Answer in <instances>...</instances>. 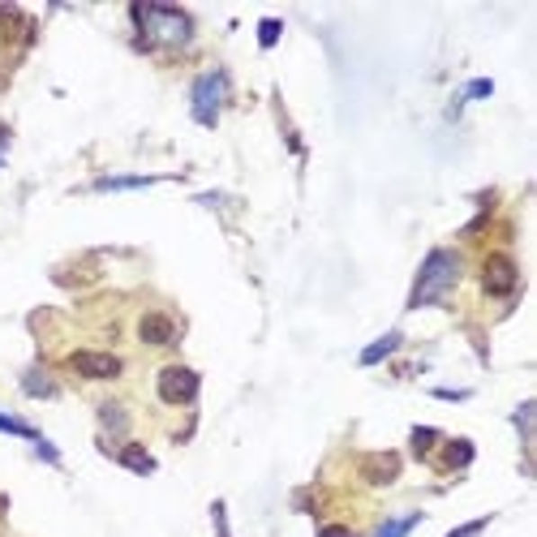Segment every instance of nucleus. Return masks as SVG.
Wrapping results in <instances>:
<instances>
[{"mask_svg":"<svg viewBox=\"0 0 537 537\" xmlns=\"http://www.w3.org/2000/svg\"><path fill=\"white\" fill-rule=\"evenodd\" d=\"M134 26L147 43H159V48H185L193 39V18L185 9H173V4H134Z\"/></svg>","mask_w":537,"mask_h":537,"instance_id":"f257e3e1","label":"nucleus"},{"mask_svg":"<svg viewBox=\"0 0 537 537\" xmlns=\"http://www.w3.org/2000/svg\"><path fill=\"white\" fill-rule=\"evenodd\" d=\"M456 284H461V258H456L452 250H434L422 263V271H417V284H413L408 306L413 309L439 306V301H447V292H452Z\"/></svg>","mask_w":537,"mask_h":537,"instance_id":"f03ea898","label":"nucleus"},{"mask_svg":"<svg viewBox=\"0 0 537 537\" xmlns=\"http://www.w3.org/2000/svg\"><path fill=\"white\" fill-rule=\"evenodd\" d=\"M228 103V74L224 69H207V74L193 77V91H190V108L198 125H215L219 108Z\"/></svg>","mask_w":537,"mask_h":537,"instance_id":"7ed1b4c3","label":"nucleus"},{"mask_svg":"<svg viewBox=\"0 0 537 537\" xmlns=\"http://www.w3.org/2000/svg\"><path fill=\"white\" fill-rule=\"evenodd\" d=\"M69 370H74L77 379L112 383V379H121L125 362H121L116 353H99V348H77V353H69Z\"/></svg>","mask_w":537,"mask_h":537,"instance_id":"20e7f679","label":"nucleus"},{"mask_svg":"<svg viewBox=\"0 0 537 537\" xmlns=\"http://www.w3.org/2000/svg\"><path fill=\"white\" fill-rule=\"evenodd\" d=\"M155 391H159V400L164 404H193L198 396V374H193L190 365H164L159 374H155Z\"/></svg>","mask_w":537,"mask_h":537,"instance_id":"39448f33","label":"nucleus"},{"mask_svg":"<svg viewBox=\"0 0 537 537\" xmlns=\"http://www.w3.org/2000/svg\"><path fill=\"white\" fill-rule=\"evenodd\" d=\"M516 284H520L516 263H512L507 254H490L486 267H481V288H486V297H495V301H499V297H512Z\"/></svg>","mask_w":537,"mask_h":537,"instance_id":"423d86ee","label":"nucleus"},{"mask_svg":"<svg viewBox=\"0 0 537 537\" xmlns=\"http://www.w3.org/2000/svg\"><path fill=\"white\" fill-rule=\"evenodd\" d=\"M138 340L147 348H168L176 340V318L168 309H147L138 318Z\"/></svg>","mask_w":537,"mask_h":537,"instance_id":"0eeeda50","label":"nucleus"},{"mask_svg":"<svg viewBox=\"0 0 537 537\" xmlns=\"http://www.w3.org/2000/svg\"><path fill=\"white\" fill-rule=\"evenodd\" d=\"M362 478L370 481V486H391V481L400 478V456H396V452H374V456H365Z\"/></svg>","mask_w":537,"mask_h":537,"instance_id":"6e6552de","label":"nucleus"},{"mask_svg":"<svg viewBox=\"0 0 537 537\" xmlns=\"http://www.w3.org/2000/svg\"><path fill=\"white\" fill-rule=\"evenodd\" d=\"M400 345H404L400 331H387L383 340H374V345H370V348L362 353V365H379V362H387V357H391V353H396Z\"/></svg>","mask_w":537,"mask_h":537,"instance_id":"1a4fd4ad","label":"nucleus"},{"mask_svg":"<svg viewBox=\"0 0 537 537\" xmlns=\"http://www.w3.org/2000/svg\"><path fill=\"white\" fill-rule=\"evenodd\" d=\"M469 461H473V443H469V439H452V443H443V456H439L443 469H464Z\"/></svg>","mask_w":537,"mask_h":537,"instance_id":"9d476101","label":"nucleus"},{"mask_svg":"<svg viewBox=\"0 0 537 537\" xmlns=\"http://www.w3.org/2000/svg\"><path fill=\"white\" fill-rule=\"evenodd\" d=\"M22 391L35 396V400H52V396H57V383H52L43 370H26V374H22Z\"/></svg>","mask_w":537,"mask_h":537,"instance_id":"9b49d317","label":"nucleus"},{"mask_svg":"<svg viewBox=\"0 0 537 537\" xmlns=\"http://www.w3.org/2000/svg\"><path fill=\"white\" fill-rule=\"evenodd\" d=\"M116 461L125 464V469H134V473H155V461L147 456V452H142V447H138V443L121 447V456H116Z\"/></svg>","mask_w":537,"mask_h":537,"instance_id":"f8f14e48","label":"nucleus"},{"mask_svg":"<svg viewBox=\"0 0 537 537\" xmlns=\"http://www.w3.org/2000/svg\"><path fill=\"white\" fill-rule=\"evenodd\" d=\"M99 422H103L108 434H125V430H130V413H125L121 404H103V408H99Z\"/></svg>","mask_w":537,"mask_h":537,"instance_id":"ddd939ff","label":"nucleus"},{"mask_svg":"<svg viewBox=\"0 0 537 537\" xmlns=\"http://www.w3.org/2000/svg\"><path fill=\"white\" fill-rule=\"evenodd\" d=\"M417 524H422V512H408V516H400V520H387V524H379V533H374V537H408Z\"/></svg>","mask_w":537,"mask_h":537,"instance_id":"4468645a","label":"nucleus"},{"mask_svg":"<svg viewBox=\"0 0 537 537\" xmlns=\"http://www.w3.org/2000/svg\"><path fill=\"white\" fill-rule=\"evenodd\" d=\"M142 185H155V176H103V181H95V190H142Z\"/></svg>","mask_w":537,"mask_h":537,"instance_id":"2eb2a0df","label":"nucleus"},{"mask_svg":"<svg viewBox=\"0 0 537 537\" xmlns=\"http://www.w3.org/2000/svg\"><path fill=\"white\" fill-rule=\"evenodd\" d=\"M434 443H439V430H425V425H417V430H413V452H417L422 461L434 452Z\"/></svg>","mask_w":537,"mask_h":537,"instance_id":"dca6fc26","label":"nucleus"},{"mask_svg":"<svg viewBox=\"0 0 537 537\" xmlns=\"http://www.w3.org/2000/svg\"><path fill=\"white\" fill-rule=\"evenodd\" d=\"M0 430H4V434H22V439H35V443H39V430H35V425L18 422V417H9V413H0Z\"/></svg>","mask_w":537,"mask_h":537,"instance_id":"f3484780","label":"nucleus"},{"mask_svg":"<svg viewBox=\"0 0 537 537\" xmlns=\"http://www.w3.org/2000/svg\"><path fill=\"white\" fill-rule=\"evenodd\" d=\"M280 31H284V26H280V22H275V18H267V22H263V26H258V43H263V48H271V43L280 39Z\"/></svg>","mask_w":537,"mask_h":537,"instance_id":"a211bd4d","label":"nucleus"},{"mask_svg":"<svg viewBox=\"0 0 537 537\" xmlns=\"http://www.w3.org/2000/svg\"><path fill=\"white\" fill-rule=\"evenodd\" d=\"M481 529H486V516H481V520H473V524H461V529H452V533H447V537H478Z\"/></svg>","mask_w":537,"mask_h":537,"instance_id":"6ab92c4d","label":"nucleus"},{"mask_svg":"<svg viewBox=\"0 0 537 537\" xmlns=\"http://www.w3.org/2000/svg\"><path fill=\"white\" fill-rule=\"evenodd\" d=\"M490 91H495L490 82H473V86H469V99H486V95H490Z\"/></svg>","mask_w":537,"mask_h":537,"instance_id":"aec40b11","label":"nucleus"},{"mask_svg":"<svg viewBox=\"0 0 537 537\" xmlns=\"http://www.w3.org/2000/svg\"><path fill=\"white\" fill-rule=\"evenodd\" d=\"M318 537H357V533H353V529H336V524H331V529H318Z\"/></svg>","mask_w":537,"mask_h":537,"instance_id":"412c9836","label":"nucleus"}]
</instances>
